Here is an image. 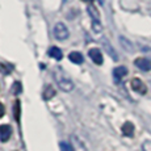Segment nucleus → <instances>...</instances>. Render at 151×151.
<instances>
[{
	"instance_id": "1",
	"label": "nucleus",
	"mask_w": 151,
	"mask_h": 151,
	"mask_svg": "<svg viewBox=\"0 0 151 151\" xmlns=\"http://www.w3.org/2000/svg\"><path fill=\"white\" fill-rule=\"evenodd\" d=\"M53 78L57 83V86L62 89L63 92H71L74 89L75 84L72 82V79L63 71L60 67H55L53 71Z\"/></svg>"
},
{
	"instance_id": "2",
	"label": "nucleus",
	"mask_w": 151,
	"mask_h": 151,
	"mask_svg": "<svg viewBox=\"0 0 151 151\" xmlns=\"http://www.w3.org/2000/svg\"><path fill=\"white\" fill-rule=\"evenodd\" d=\"M87 11H88V14L92 19V29H93L96 33H100L103 27H101V22H100V13H99V11L93 5H89Z\"/></svg>"
},
{
	"instance_id": "3",
	"label": "nucleus",
	"mask_w": 151,
	"mask_h": 151,
	"mask_svg": "<svg viewBox=\"0 0 151 151\" xmlns=\"http://www.w3.org/2000/svg\"><path fill=\"white\" fill-rule=\"evenodd\" d=\"M54 37L58 40V41H65V40L68 38V29L63 22H58L54 27Z\"/></svg>"
},
{
	"instance_id": "4",
	"label": "nucleus",
	"mask_w": 151,
	"mask_h": 151,
	"mask_svg": "<svg viewBox=\"0 0 151 151\" xmlns=\"http://www.w3.org/2000/svg\"><path fill=\"white\" fill-rule=\"evenodd\" d=\"M132 88L134 89L135 92H138V93H141V95H145L147 92V87H146V84H145L143 82H142L141 79H138V78H134V79L132 80Z\"/></svg>"
},
{
	"instance_id": "5",
	"label": "nucleus",
	"mask_w": 151,
	"mask_h": 151,
	"mask_svg": "<svg viewBox=\"0 0 151 151\" xmlns=\"http://www.w3.org/2000/svg\"><path fill=\"white\" fill-rule=\"evenodd\" d=\"M134 65L142 71H150L151 70V60H149L147 58H137L134 60Z\"/></svg>"
},
{
	"instance_id": "6",
	"label": "nucleus",
	"mask_w": 151,
	"mask_h": 151,
	"mask_svg": "<svg viewBox=\"0 0 151 151\" xmlns=\"http://www.w3.org/2000/svg\"><path fill=\"white\" fill-rule=\"evenodd\" d=\"M12 135V127L9 125H0V141L7 142Z\"/></svg>"
},
{
	"instance_id": "7",
	"label": "nucleus",
	"mask_w": 151,
	"mask_h": 151,
	"mask_svg": "<svg viewBox=\"0 0 151 151\" xmlns=\"http://www.w3.org/2000/svg\"><path fill=\"white\" fill-rule=\"evenodd\" d=\"M88 55H89V58H91L92 60H93L95 63H96V65H103V53H101L100 50H99V49H91V50L88 51Z\"/></svg>"
},
{
	"instance_id": "8",
	"label": "nucleus",
	"mask_w": 151,
	"mask_h": 151,
	"mask_svg": "<svg viewBox=\"0 0 151 151\" xmlns=\"http://www.w3.org/2000/svg\"><path fill=\"white\" fill-rule=\"evenodd\" d=\"M71 147L74 151H88L86 145L82 142V139H79L76 135H72L71 137Z\"/></svg>"
},
{
	"instance_id": "9",
	"label": "nucleus",
	"mask_w": 151,
	"mask_h": 151,
	"mask_svg": "<svg viewBox=\"0 0 151 151\" xmlns=\"http://www.w3.org/2000/svg\"><path fill=\"white\" fill-rule=\"evenodd\" d=\"M101 43H103V47L106 50V53H108V55L110 58H113L114 60H117L118 59V55H117V53L114 51V49L112 47V45L109 43V41L106 38H103V41H101Z\"/></svg>"
},
{
	"instance_id": "10",
	"label": "nucleus",
	"mask_w": 151,
	"mask_h": 151,
	"mask_svg": "<svg viewBox=\"0 0 151 151\" xmlns=\"http://www.w3.org/2000/svg\"><path fill=\"white\" fill-rule=\"evenodd\" d=\"M126 75H127V68L124 67V66H118V67H116L113 70V76H114V79L117 80V82H120Z\"/></svg>"
},
{
	"instance_id": "11",
	"label": "nucleus",
	"mask_w": 151,
	"mask_h": 151,
	"mask_svg": "<svg viewBox=\"0 0 151 151\" xmlns=\"http://www.w3.org/2000/svg\"><path fill=\"white\" fill-rule=\"evenodd\" d=\"M68 59L71 60L72 63H75V65H82L84 62V58L82 53H79V51H71V53L68 54Z\"/></svg>"
},
{
	"instance_id": "12",
	"label": "nucleus",
	"mask_w": 151,
	"mask_h": 151,
	"mask_svg": "<svg viewBox=\"0 0 151 151\" xmlns=\"http://www.w3.org/2000/svg\"><path fill=\"white\" fill-rule=\"evenodd\" d=\"M47 54L50 55L51 58L57 59V60H60V59L63 58V53H62V50H60L59 47H57V46H51V47L49 49Z\"/></svg>"
},
{
	"instance_id": "13",
	"label": "nucleus",
	"mask_w": 151,
	"mask_h": 151,
	"mask_svg": "<svg viewBox=\"0 0 151 151\" xmlns=\"http://www.w3.org/2000/svg\"><path fill=\"white\" fill-rule=\"evenodd\" d=\"M122 133L126 137H133V134H134V125L132 122H125L122 125Z\"/></svg>"
},
{
	"instance_id": "14",
	"label": "nucleus",
	"mask_w": 151,
	"mask_h": 151,
	"mask_svg": "<svg viewBox=\"0 0 151 151\" xmlns=\"http://www.w3.org/2000/svg\"><path fill=\"white\" fill-rule=\"evenodd\" d=\"M55 96V91H54V88L51 86H47L45 88V92H43V99L45 100H50L51 97H54Z\"/></svg>"
},
{
	"instance_id": "15",
	"label": "nucleus",
	"mask_w": 151,
	"mask_h": 151,
	"mask_svg": "<svg viewBox=\"0 0 151 151\" xmlns=\"http://www.w3.org/2000/svg\"><path fill=\"white\" fill-rule=\"evenodd\" d=\"M59 149H60V151H74L72 147H71V145H68L67 142H60Z\"/></svg>"
},
{
	"instance_id": "16",
	"label": "nucleus",
	"mask_w": 151,
	"mask_h": 151,
	"mask_svg": "<svg viewBox=\"0 0 151 151\" xmlns=\"http://www.w3.org/2000/svg\"><path fill=\"white\" fill-rule=\"evenodd\" d=\"M14 118H16V121L20 120V101L14 103Z\"/></svg>"
},
{
	"instance_id": "17",
	"label": "nucleus",
	"mask_w": 151,
	"mask_h": 151,
	"mask_svg": "<svg viewBox=\"0 0 151 151\" xmlns=\"http://www.w3.org/2000/svg\"><path fill=\"white\" fill-rule=\"evenodd\" d=\"M142 150L143 151H151V141H146L142 145Z\"/></svg>"
},
{
	"instance_id": "18",
	"label": "nucleus",
	"mask_w": 151,
	"mask_h": 151,
	"mask_svg": "<svg viewBox=\"0 0 151 151\" xmlns=\"http://www.w3.org/2000/svg\"><path fill=\"white\" fill-rule=\"evenodd\" d=\"M4 113H5V108H4V105H3L1 103H0V118L4 116Z\"/></svg>"
},
{
	"instance_id": "19",
	"label": "nucleus",
	"mask_w": 151,
	"mask_h": 151,
	"mask_svg": "<svg viewBox=\"0 0 151 151\" xmlns=\"http://www.w3.org/2000/svg\"><path fill=\"white\" fill-rule=\"evenodd\" d=\"M82 1H84V3H92L93 0H82Z\"/></svg>"
},
{
	"instance_id": "20",
	"label": "nucleus",
	"mask_w": 151,
	"mask_h": 151,
	"mask_svg": "<svg viewBox=\"0 0 151 151\" xmlns=\"http://www.w3.org/2000/svg\"><path fill=\"white\" fill-rule=\"evenodd\" d=\"M99 3H100V4H104V0H99Z\"/></svg>"
},
{
	"instance_id": "21",
	"label": "nucleus",
	"mask_w": 151,
	"mask_h": 151,
	"mask_svg": "<svg viewBox=\"0 0 151 151\" xmlns=\"http://www.w3.org/2000/svg\"><path fill=\"white\" fill-rule=\"evenodd\" d=\"M63 1H67V0H63Z\"/></svg>"
}]
</instances>
